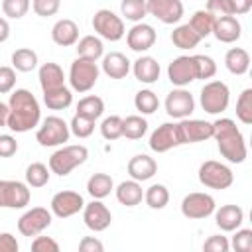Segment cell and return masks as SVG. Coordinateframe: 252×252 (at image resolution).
<instances>
[{"label": "cell", "mask_w": 252, "mask_h": 252, "mask_svg": "<svg viewBox=\"0 0 252 252\" xmlns=\"http://www.w3.org/2000/svg\"><path fill=\"white\" fill-rule=\"evenodd\" d=\"M41 110L37 98L28 89H16L8 100V120L6 126L12 132H28L39 124Z\"/></svg>", "instance_id": "obj_1"}, {"label": "cell", "mask_w": 252, "mask_h": 252, "mask_svg": "<svg viewBox=\"0 0 252 252\" xmlns=\"http://www.w3.org/2000/svg\"><path fill=\"white\" fill-rule=\"evenodd\" d=\"M102 53H104V45H102L100 37H96V35H85L77 41V57L96 61L102 57Z\"/></svg>", "instance_id": "obj_28"}, {"label": "cell", "mask_w": 252, "mask_h": 252, "mask_svg": "<svg viewBox=\"0 0 252 252\" xmlns=\"http://www.w3.org/2000/svg\"><path fill=\"white\" fill-rule=\"evenodd\" d=\"M32 250L33 252H59V244L51 236H35V240L32 242Z\"/></svg>", "instance_id": "obj_51"}, {"label": "cell", "mask_w": 252, "mask_h": 252, "mask_svg": "<svg viewBox=\"0 0 252 252\" xmlns=\"http://www.w3.org/2000/svg\"><path fill=\"white\" fill-rule=\"evenodd\" d=\"M213 33L219 41L222 43H232L236 39H240L242 33V26L234 16H220L215 20L213 24Z\"/></svg>", "instance_id": "obj_20"}, {"label": "cell", "mask_w": 252, "mask_h": 252, "mask_svg": "<svg viewBox=\"0 0 252 252\" xmlns=\"http://www.w3.org/2000/svg\"><path fill=\"white\" fill-rule=\"evenodd\" d=\"M93 28H94V32L102 39H108V41H118L126 33L122 18L116 16L112 10H106V8L94 12V16H93Z\"/></svg>", "instance_id": "obj_8"}, {"label": "cell", "mask_w": 252, "mask_h": 252, "mask_svg": "<svg viewBox=\"0 0 252 252\" xmlns=\"http://www.w3.org/2000/svg\"><path fill=\"white\" fill-rule=\"evenodd\" d=\"M116 199H118V203H122V205H126V207H136V205H140L142 199H144V191H142L140 181H136V179L122 181V183L116 187Z\"/></svg>", "instance_id": "obj_27"}, {"label": "cell", "mask_w": 252, "mask_h": 252, "mask_svg": "<svg viewBox=\"0 0 252 252\" xmlns=\"http://www.w3.org/2000/svg\"><path fill=\"white\" fill-rule=\"evenodd\" d=\"M69 136H71L69 124L59 116H47L41 122V126L37 128V132H35V140L43 148L61 146V144H65L69 140Z\"/></svg>", "instance_id": "obj_5"}, {"label": "cell", "mask_w": 252, "mask_h": 252, "mask_svg": "<svg viewBox=\"0 0 252 252\" xmlns=\"http://www.w3.org/2000/svg\"><path fill=\"white\" fill-rule=\"evenodd\" d=\"M242 220H244V211L238 205H222L219 211H215V222L224 232H232L240 228Z\"/></svg>", "instance_id": "obj_22"}, {"label": "cell", "mask_w": 252, "mask_h": 252, "mask_svg": "<svg viewBox=\"0 0 252 252\" xmlns=\"http://www.w3.org/2000/svg\"><path fill=\"white\" fill-rule=\"evenodd\" d=\"M177 128H179L181 144H195L213 138V124L207 120L181 118V122H177Z\"/></svg>", "instance_id": "obj_14"}, {"label": "cell", "mask_w": 252, "mask_h": 252, "mask_svg": "<svg viewBox=\"0 0 252 252\" xmlns=\"http://www.w3.org/2000/svg\"><path fill=\"white\" fill-rule=\"evenodd\" d=\"M18 152V142L10 134H0V158H10Z\"/></svg>", "instance_id": "obj_52"}, {"label": "cell", "mask_w": 252, "mask_h": 252, "mask_svg": "<svg viewBox=\"0 0 252 252\" xmlns=\"http://www.w3.org/2000/svg\"><path fill=\"white\" fill-rule=\"evenodd\" d=\"M43 102H45V106L51 108V110H65V108L71 106L73 94H71V91L63 85V87H59V89H53V91L43 93Z\"/></svg>", "instance_id": "obj_33"}, {"label": "cell", "mask_w": 252, "mask_h": 252, "mask_svg": "<svg viewBox=\"0 0 252 252\" xmlns=\"http://www.w3.org/2000/svg\"><path fill=\"white\" fill-rule=\"evenodd\" d=\"M232 248L236 252H250L252 250V230L250 228H236V234L232 236Z\"/></svg>", "instance_id": "obj_46"}, {"label": "cell", "mask_w": 252, "mask_h": 252, "mask_svg": "<svg viewBox=\"0 0 252 252\" xmlns=\"http://www.w3.org/2000/svg\"><path fill=\"white\" fill-rule=\"evenodd\" d=\"M167 79L175 87H185V85L197 81L199 79V71H197L195 55H179V57H175L167 67Z\"/></svg>", "instance_id": "obj_9"}, {"label": "cell", "mask_w": 252, "mask_h": 252, "mask_svg": "<svg viewBox=\"0 0 252 252\" xmlns=\"http://www.w3.org/2000/svg\"><path fill=\"white\" fill-rule=\"evenodd\" d=\"M30 203L28 183L2 179L0 181V207L2 209H24Z\"/></svg>", "instance_id": "obj_10"}, {"label": "cell", "mask_w": 252, "mask_h": 252, "mask_svg": "<svg viewBox=\"0 0 252 252\" xmlns=\"http://www.w3.org/2000/svg\"><path fill=\"white\" fill-rule=\"evenodd\" d=\"M213 213H215V199L209 193L195 191V193L185 195L181 201V215L187 219L199 220V219L211 217Z\"/></svg>", "instance_id": "obj_11"}, {"label": "cell", "mask_w": 252, "mask_h": 252, "mask_svg": "<svg viewBox=\"0 0 252 252\" xmlns=\"http://www.w3.org/2000/svg\"><path fill=\"white\" fill-rule=\"evenodd\" d=\"M83 220L89 230L102 232L110 226L112 215H110V209L104 203H100V199H93L89 205L83 207Z\"/></svg>", "instance_id": "obj_15"}, {"label": "cell", "mask_w": 252, "mask_h": 252, "mask_svg": "<svg viewBox=\"0 0 252 252\" xmlns=\"http://www.w3.org/2000/svg\"><path fill=\"white\" fill-rule=\"evenodd\" d=\"M51 224V211L45 207H32L18 219V230L24 236H37Z\"/></svg>", "instance_id": "obj_12"}, {"label": "cell", "mask_w": 252, "mask_h": 252, "mask_svg": "<svg viewBox=\"0 0 252 252\" xmlns=\"http://www.w3.org/2000/svg\"><path fill=\"white\" fill-rule=\"evenodd\" d=\"M102 71L110 79H124L130 73V61L120 51H110L102 59Z\"/></svg>", "instance_id": "obj_25"}, {"label": "cell", "mask_w": 252, "mask_h": 252, "mask_svg": "<svg viewBox=\"0 0 252 252\" xmlns=\"http://www.w3.org/2000/svg\"><path fill=\"white\" fill-rule=\"evenodd\" d=\"M207 12H211L215 18H220V16H234L232 14V6H230V0H207Z\"/></svg>", "instance_id": "obj_48"}, {"label": "cell", "mask_w": 252, "mask_h": 252, "mask_svg": "<svg viewBox=\"0 0 252 252\" xmlns=\"http://www.w3.org/2000/svg\"><path fill=\"white\" fill-rule=\"evenodd\" d=\"M37 79H39V85H41V91L47 93V91H53V89H59L65 85V73L63 69L53 63V61H47L39 67L37 71Z\"/></svg>", "instance_id": "obj_24"}, {"label": "cell", "mask_w": 252, "mask_h": 252, "mask_svg": "<svg viewBox=\"0 0 252 252\" xmlns=\"http://www.w3.org/2000/svg\"><path fill=\"white\" fill-rule=\"evenodd\" d=\"M120 12L126 20L130 22H142L146 16H148V10H146V0H122L120 4Z\"/></svg>", "instance_id": "obj_40"}, {"label": "cell", "mask_w": 252, "mask_h": 252, "mask_svg": "<svg viewBox=\"0 0 252 252\" xmlns=\"http://www.w3.org/2000/svg\"><path fill=\"white\" fill-rule=\"evenodd\" d=\"M98 81V67H96V61H89V59H83V57H77L73 63H71V69H69V83H71V89L77 91V93H87L91 91Z\"/></svg>", "instance_id": "obj_4"}, {"label": "cell", "mask_w": 252, "mask_h": 252, "mask_svg": "<svg viewBox=\"0 0 252 252\" xmlns=\"http://www.w3.org/2000/svg\"><path fill=\"white\" fill-rule=\"evenodd\" d=\"M28 10H30V0H2V12L12 20L24 18Z\"/></svg>", "instance_id": "obj_44"}, {"label": "cell", "mask_w": 252, "mask_h": 252, "mask_svg": "<svg viewBox=\"0 0 252 252\" xmlns=\"http://www.w3.org/2000/svg\"><path fill=\"white\" fill-rule=\"evenodd\" d=\"M79 250L81 252H102L104 246L100 240H96L94 236H85L81 242H79Z\"/></svg>", "instance_id": "obj_54"}, {"label": "cell", "mask_w": 252, "mask_h": 252, "mask_svg": "<svg viewBox=\"0 0 252 252\" xmlns=\"http://www.w3.org/2000/svg\"><path fill=\"white\" fill-rule=\"evenodd\" d=\"M175 146H181V138H179L177 124H173V122H163L150 136V148L154 152H158V154L169 152Z\"/></svg>", "instance_id": "obj_18"}, {"label": "cell", "mask_w": 252, "mask_h": 252, "mask_svg": "<svg viewBox=\"0 0 252 252\" xmlns=\"http://www.w3.org/2000/svg\"><path fill=\"white\" fill-rule=\"evenodd\" d=\"M20 244L14 234L10 232H0V252H18Z\"/></svg>", "instance_id": "obj_53"}, {"label": "cell", "mask_w": 252, "mask_h": 252, "mask_svg": "<svg viewBox=\"0 0 252 252\" xmlns=\"http://www.w3.org/2000/svg\"><path fill=\"white\" fill-rule=\"evenodd\" d=\"M132 71H134V77L140 83H146V85H152L159 79V63L150 55L138 57L132 65Z\"/></svg>", "instance_id": "obj_26"}, {"label": "cell", "mask_w": 252, "mask_h": 252, "mask_svg": "<svg viewBox=\"0 0 252 252\" xmlns=\"http://www.w3.org/2000/svg\"><path fill=\"white\" fill-rule=\"evenodd\" d=\"M12 67L20 73H30L37 67V53L30 47H20L12 53Z\"/></svg>", "instance_id": "obj_34"}, {"label": "cell", "mask_w": 252, "mask_h": 252, "mask_svg": "<svg viewBox=\"0 0 252 252\" xmlns=\"http://www.w3.org/2000/svg\"><path fill=\"white\" fill-rule=\"evenodd\" d=\"M232 14H248L252 8V0H230Z\"/></svg>", "instance_id": "obj_55"}, {"label": "cell", "mask_w": 252, "mask_h": 252, "mask_svg": "<svg viewBox=\"0 0 252 252\" xmlns=\"http://www.w3.org/2000/svg\"><path fill=\"white\" fill-rule=\"evenodd\" d=\"M215 16L211 14V12H207V10H197L193 16H191V20H189V26L199 33V37L203 39V37H207V35H211L213 33V24H215Z\"/></svg>", "instance_id": "obj_37"}, {"label": "cell", "mask_w": 252, "mask_h": 252, "mask_svg": "<svg viewBox=\"0 0 252 252\" xmlns=\"http://www.w3.org/2000/svg\"><path fill=\"white\" fill-rule=\"evenodd\" d=\"M201 106L209 114H220L228 108L230 91L222 81H211L201 89Z\"/></svg>", "instance_id": "obj_6"}, {"label": "cell", "mask_w": 252, "mask_h": 252, "mask_svg": "<svg viewBox=\"0 0 252 252\" xmlns=\"http://www.w3.org/2000/svg\"><path fill=\"white\" fill-rule=\"evenodd\" d=\"M114 187V181L108 173H93L87 181V191L93 199H104L106 195H110Z\"/></svg>", "instance_id": "obj_31"}, {"label": "cell", "mask_w": 252, "mask_h": 252, "mask_svg": "<svg viewBox=\"0 0 252 252\" xmlns=\"http://www.w3.org/2000/svg\"><path fill=\"white\" fill-rule=\"evenodd\" d=\"M213 138L217 140L219 152L230 163H242L246 159V142L236 122L230 118H219L213 122Z\"/></svg>", "instance_id": "obj_2"}, {"label": "cell", "mask_w": 252, "mask_h": 252, "mask_svg": "<svg viewBox=\"0 0 252 252\" xmlns=\"http://www.w3.org/2000/svg\"><path fill=\"white\" fill-rule=\"evenodd\" d=\"M49 181V169L45 163H39V161H33L26 167V183L28 187H43L47 185Z\"/></svg>", "instance_id": "obj_38"}, {"label": "cell", "mask_w": 252, "mask_h": 252, "mask_svg": "<svg viewBox=\"0 0 252 252\" xmlns=\"http://www.w3.org/2000/svg\"><path fill=\"white\" fill-rule=\"evenodd\" d=\"M51 39L53 43L61 45V47H71L79 41V28L73 20L69 18H63V20H57L51 28Z\"/></svg>", "instance_id": "obj_21"}, {"label": "cell", "mask_w": 252, "mask_h": 252, "mask_svg": "<svg viewBox=\"0 0 252 252\" xmlns=\"http://www.w3.org/2000/svg\"><path fill=\"white\" fill-rule=\"evenodd\" d=\"M236 118L242 124H252V89H244L236 100Z\"/></svg>", "instance_id": "obj_41"}, {"label": "cell", "mask_w": 252, "mask_h": 252, "mask_svg": "<svg viewBox=\"0 0 252 252\" xmlns=\"http://www.w3.org/2000/svg\"><path fill=\"white\" fill-rule=\"evenodd\" d=\"M199 181L209 189H228L234 181L232 169L220 161L209 159L199 167Z\"/></svg>", "instance_id": "obj_7"}, {"label": "cell", "mask_w": 252, "mask_h": 252, "mask_svg": "<svg viewBox=\"0 0 252 252\" xmlns=\"http://www.w3.org/2000/svg\"><path fill=\"white\" fill-rule=\"evenodd\" d=\"M69 130H71V134H75L77 138H89V136L93 134V130H94V120L85 118V116H81V114H75V116L71 118Z\"/></svg>", "instance_id": "obj_43"}, {"label": "cell", "mask_w": 252, "mask_h": 252, "mask_svg": "<svg viewBox=\"0 0 252 252\" xmlns=\"http://www.w3.org/2000/svg\"><path fill=\"white\" fill-rule=\"evenodd\" d=\"M14 85H16V71H14V67L2 65L0 67V94L12 93Z\"/></svg>", "instance_id": "obj_49"}, {"label": "cell", "mask_w": 252, "mask_h": 252, "mask_svg": "<svg viewBox=\"0 0 252 252\" xmlns=\"http://www.w3.org/2000/svg\"><path fill=\"white\" fill-rule=\"evenodd\" d=\"M10 37V24L6 18H0V43H4Z\"/></svg>", "instance_id": "obj_56"}, {"label": "cell", "mask_w": 252, "mask_h": 252, "mask_svg": "<svg viewBox=\"0 0 252 252\" xmlns=\"http://www.w3.org/2000/svg\"><path fill=\"white\" fill-rule=\"evenodd\" d=\"M6 120H8V104L0 100V126H6Z\"/></svg>", "instance_id": "obj_57"}, {"label": "cell", "mask_w": 252, "mask_h": 252, "mask_svg": "<svg viewBox=\"0 0 252 252\" xmlns=\"http://www.w3.org/2000/svg\"><path fill=\"white\" fill-rule=\"evenodd\" d=\"M89 158V150L83 144H75V146H63L57 152L51 154L49 158V169L57 175H69L75 167L83 165Z\"/></svg>", "instance_id": "obj_3"}, {"label": "cell", "mask_w": 252, "mask_h": 252, "mask_svg": "<svg viewBox=\"0 0 252 252\" xmlns=\"http://www.w3.org/2000/svg\"><path fill=\"white\" fill-rule=\"evenodd\" d=\"M148 132V122L146 118L132 114L122 118V136H126L128 140H140L144 134Z\"/></svg>", "instance_id": "obj_35"}, {"label": "cell", "mask_w": 252, "mask_h": 252, "mask_svg": "<svg viewBox=\"0 0 252 252\" xmlns=\"http://www.w3.org/2000/svg\"><path fill=\"white\" fill-rule=\"evenodd\" d=\"M146 10L161 24H177L183 18L181 0H146Z\"/></svg>", "instance_id": "obj_16"}, {"label": "cell", "mask_w": 252, "mask_h": 252, "mask_svg": "<svg viewBox=\"0 0 252 252\" xmlns=\"http://www.w3.org/2000/svg\"><path fill=\"white\" fill-rule=\"evenodd\" d=\"M171 41L177 49H193L199 45L201 37L189 24H181L171 32Z\"/></svg>", "instance_id": "obj_30"}, {"label": "cell", "mask_w": 252, "mask_h": 252, "mask_svg": "<svg viewBox=\"0 0 252 252\" xmlns=\"http://www.w3.org/2000/svg\"><path fill=\"white\" fill-rule=\"evenodd\" d=\"M197 61V71H199V79H211L217 73V63L213 57L209 55H195Z\"/></svg>", "instance_id": "obj_47"}, {"label": "cell", "mask_w": 252, "mask_h": 252, "mask_svg": "<svg viewBox=\"0 0 252 252\" xmlns=\"http://www.w3.org/2000/svg\"><path fill=\"white\" fill-rule=\"evenodd\" d=\"M32 8L37 16L49 18V16H55L59 12L61 0H32Z\"/></svg>", "instance_id": "obj_45"}, {"label": "cell", "mask_w": 252, "mask_h": 252, "mask_svg": "<svg viewBox=\"0 0 252 252\" xmlns=\"http://www.w3.org/2000/svg\"><path fill=\"white\" fill-rule=\"evenodd\" d=\"M156 171H158L156 159L146 154H138L128 161V173L136 181H148L156 175Z\"/></svg>", "instance_id": "obj_23"}, {"label": "cell", "mask_w": 252, "mask_h": 252, "mask_svg": "<svg viewBox=\"0 0 252 252\" xmlns=\"http://www.w3.org/2000/svg\"><path fill=\"white\" fill-rule=\"evenodd\" d=\"M51 213L59 219H69L73 215H77L79 211H83L85 201L83 195L77 191H59L51 197Z\"/></svg>", "instance_id": "obj_13"}, {"label": "cell", "mask_w": 252, "mask_h": 252, "mask_svg": "<svg viewBox=\"0 0 252 252\" xmlns=\"http://www.w3.org/2000/svg\"><path fill=\"white\" fill-rule=\"evenodd\" d=\"M100 134L104 140H118L122 136V118L112 114V116H106L100 124Z\"/></svg>", "instance_id": "obj_42"}, {"label": "cell", "mask_w": 252, "mask_h": 252, "mask_svg": "<svg viewBox=\"0 0 252 252\" xmlns=\"http://www.w3.org/2000/svg\"><path fill=\"white\" fill-rule=\"evenodd\" d=\"M224 65L232 75H244L250 67V55L242 47H232L224 55Z\"/></svg>", "instance_id": "obj_29"}, {"label": "cell", "mask_w": 252, "mask_h": 252, "mask_svg": "<svg viewBox=\"0 0 252 252\" xmlns=\"http://www.w3.org/2000/svg\"><path fill=\"white\" fill-rule=\"evenodd\" d=\"M228 248H230V244H228L226 236H220V234L209 236L203 244V250H207V252H228Z\"/></svg>", "instance_id": "obj_50"}, {"label": "cell", "mask_w": 252, "mask_h": 252, "mask_svg": "<svg viewBox=\"0 0 252 252\" xmlns=\"http://www.w3.org/2000/svg\"><path fill=\"white\" fill-rule=\"evenodd\" d=\"M104 112V100L96 94H89V96H83L77 104V112L75 114H81L85 118H91V120H98Z\"/></svg>", "instance_id": "obj_32"}, {"label": "cell", "mask_w": 252, "mask_h": 252, "mask_svg": "<svg viewBox=\"0 0 252 252\" xmlns=\"http://www.w3.org/2000/svg\"><path fill=\"white\" fill-rule=\"evenodd\" d=\"M134 106H136V110H140L142 114H154V112L158 110V106H159V98H158V94H156L154 91L142 89V91H138L136 96H134Z\"/></svg>", "instance_id": "obj_39"}, {"label": "cell", "mask_w": 252, "mask_h": 252, "mask_svg": "<svg viewBox=\"0 0 252 252\" xmlns=\"http://www.w3.org/2000/svg\"><path fill=\"white\" fill-rule=\"evenodd\" d=\"M144 201L150 209H163L169 203V191L161 183H154L144 191Z\"/></svg>", "instance_id": "obj_36"}, {"label": "cell", "mask_w": 252, "mask_h": 252, "mask_svg": "<svg viewBox=\"0 0 252 252\" xmlns=\"http://www.w3.org/2000/svg\"><path fill=\"white\" fill-rule=\"evenodd\" d=\"M126 43L132 51H148L150 47H154L156 43V30L150 24H142L138 22L136 26H132L126 33Z\"/></svg>", "instance_id": "obj_19"}, {"label": "cell", "mask_w": 252, "mask_h": 252, "mask_svg": "<svg viewBox=\"0 0 252 252\" xmlns=\"http://www.w3.org/2000/svg\"><path fill=\"white\" fill-rule=\"evenodd\" d=\"M195 110V100L193 94L189 91H185L183 87L173 89L167 96H165V112L171 118H187L191 112Z\"/></svg>", "instance_id": "obj_17"}]
</instances>
